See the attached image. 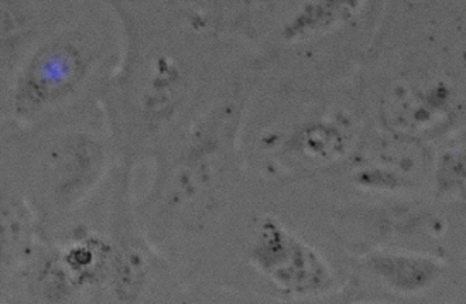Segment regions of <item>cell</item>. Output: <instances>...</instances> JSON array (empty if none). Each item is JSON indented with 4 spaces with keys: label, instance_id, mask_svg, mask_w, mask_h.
<instances>
[{
    "label": "cell",
    "instance_id": "obj_1",
    "mask_svg": "<svg viewBox=\"0 0 466 304\" xmlns=\"http://www.w3.org/2000/svg\"><path fill=\"white\" fill-rule=\"evenodd\" d=\"M116 17L120 51L98 104L120 165L133 168L199 111V43L161 7L139 12L133 0H104Z\"/></svg>",
    "mask_w": 466,
    "mask_h": 304
},
{
    "label": "cell",
    "instance_id": "obj_2",
    "mask_svg": "<svg viewBox=\"0 0 466 304\" xmlns=\"http://www.w3.org/2000/svg\"><path fill=\"white\" fill-rule=\"evenodd\" d=\"M250 86L199 109L152 156L153 178L135 204L148 239L173 262L184 245L211 229L227 204L239 165V140Z\"/></svg>",
    "mask_w": 466,
    "mask_h": 304
},
{
    "label": "cell",
    "instance_id": "obj_3",
    "mask_svg": "<svg viewBox=\"0 0 466 304\" xmlns=\"http://www.w3.org/2000/svg\"><path fill=\"white\" fill-rule=\"evenodd\" d=\"M119 51V25L112 32L86 19L51 25L2 76L5 129H35L88 108L82 99L101 92Z\"/></svg>",
    "mask_w": 466,
    "mask_h": 304
},
{
    "label": "cell",
    "instance_id": "obj_4",
    "mask_svg": "<svg viewBox=\"0 0 466 304\" xmlns=\"http://www.w3.org/2000/svg\"><path fill=\"white\" fill-rule=\"evenodd\" d=\"M4 139L19 147L25 160V176H4L27 194L47 234L91 203L119 158L99 105Z\"/></svg>",
    "mask_w": 466,
    "mask_h": 304
},
{
    "label": "cell",
    "instance_id": "obj_5",
    "mask_svg": "<svg viewBox=\"0 0 466 304\" xmlns=\"http://www.w3.org/2000/svg\"><path fill=\"white\" fill-rule=\"evenodd\" d=\"M54 234L57 237L47 235L35 259L16 279L22 280L25 295L43 303L107 298L114 252L109 228L84 222Z\"/></svg>",
    "mask_w": 466,
    "mask_h": 304
},
{
    "label": "cell",
    "instance_id": "obj_6",
    "mask_svg": "<svg viewBox=\"0 0 466 304\" xmlns=\"http://www.w3.org/2000/svg\"><path fill=\"white\" fill-rule=\"evenodd\" d=\"M380 117L396 139L424 143L447 135L466 119V92L460 73L420 61L386 86Z\"/></svg>",
    "mask_w": 466,
    "mask_h": 304
},
{
    "label": "cell",
    "instance_id": "obj_7",
    "mask_svg": "<svg viewBox=\"0 0 466 304\" xmlns=\"http://www.w3.org/2000/svg\"><path fill=\"white\" fill-rule=\"evenodd\" d=\"M246 259L266 282L291 298H317L329 292L335 283L321 252L274 214L256 217Z\"/></svg>",
    "mask_w": 466,
    "mask_h": 304
},
{
    "label": "cell",
    "instance_id": "obj_8",
    "mask_svg": "<svg viewBox=\"0 0 466 304\" xmlns=\"http://www.w3.org/2000/svg\"><path fill=\"white\" fill-rule=\"evenodd\" d=\"M358 127L347 112L322 111L268 130L262 150L284 167L319 168L347 157L356 147Z\"/></svg>",
    "mask_w": 466,
    "mask_h": 304
},
{
    "label": "cell",
    "instance_id": "obj_9",
    "mask_svg": "<svg viewBox=\"0 0 466 304\" xmlns=\"http://www.w3.org/2000/svg\"><path fill=\"white\" fill-rule=\"evenodd\" d=\"M280 4L281 0H161L160 7L207 40H255Z\"/></svg>",
    "mask_w": 466,
    "mask_h": 304
},
{
    "label": "cell",
    "instance_id": "obj_10",
    "mask_svg": "<svg viewBox=\"0 0 466 304\" xmlns=\"http://www.w3.org/2000/svg\"><path fill=\"white\" fill-rule=\"evenodd\" d=\"M47 232L27 194L2 177V286L19 278L35 259Z\"/></svg>",
    "mask_w": 466,
    "mask_h": 304
},
{
    "label": "cell",
    "instance_id": "obj_11",
    "mask_svg": "<svg viewBox=\"0 0 466 304\" xmlns=\"http://www.w3.org/2000/svg\"><path fill=\"white\" fill-rule=\"evenodd\" d=\"M369 2L370 0H297L279 22L276 40L286 48L321 42L352 25Z\"/></svg>",
    "mask_w": 466,
    "mask_h": 304
},
{
    "label": "cell",
    "instance_id": "obj_12",
    "mask_svg": "<svg viewBox=\"0 0 466 304\" xmlns=\"http://www.w3.org/2000/svg\"><path fill=\"white\" fill-rule=\"evenodd\" d=\"M45 25L38 0H2V76L50 29Z\"/></svg>",
    "mask_w": 466,
    "mask_h": 304
},
{
    "label": "cell",
    "instance_id": "obj_13",
    "mask_svg": "<svg viewBox=\"0 0 466 304\" xmlns=\"http://www.w3.org/2000/svg\"><path fill=\"white\" fill-rule=\"evenodd\" d=\"M373 272L397 292L419 293L431 288L442 275L441 260L416 252H376L369 258Z\"/></svg>",
    "mask_w": 466,
    "mask_h": 304
},
{
    "label": "cell",
    "instance_id": "obj_14",
    "mask_svg": "<svg viewBox=\"0 0 466 304\" xmlns=\"http://www.w3.org/2000/svg\"><path fill=\"white\" fill-rule=\"evenodd\" d=\"M437 183L442 193L466 188V143L448 147L438 158Z\"/></svg>",
    "mask_w": 466,
    "mask_h": 304
}]
</instances>
